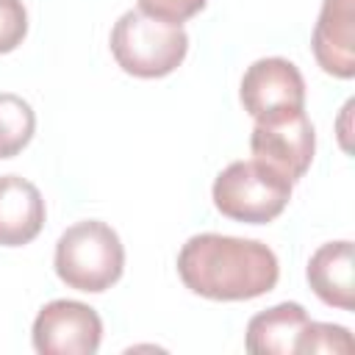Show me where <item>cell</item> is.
<instances>
[{
    "mask_svg": "<svg viewBox=\"0 0 355 355\" xmlns=\"http://www.w3.org/2000/svg\"><path fill=\"white\" fill-rule=\"evenodd\" d=\"M311 47L327 75H355V0H322Z\"/></svg>",
    "mask_w": 355,
    "mask_h": 355,
    "instance_id": "8",
    "label": "cell"
},
{
    "mask_svg": "<svg viewBox=\"0 0 355 355\" xmlns=\"http://www.w3.org/2000/svg\"><path fill=\"white\" fill-rule=\"evenodd\" d=\"M355 349V341L349 336L347 327L341 324H330V322H311L302 327L300 338H297V352L302 355H316V352H324V355H349Z\"/></svg>",
    "mask_w": 355,
    "mask_h": 355,
    "instance_id": "13",
    "label": "cell"
},
{
    "mask_svg": "<svg viewBox=\"0 0 355 355\" xmlns=\"http://www.w3.org/2000/svg\"><path fill=\"white\" fill-rule=\"evenodd\" d=\"M250 150L255 161L272 166L291 183L300 180L308 172L316 150V133L305 116V108L272 119H258L250 136Z\"/></svg>",
    "mask_w": 355,
    "mask_h": 355,
    "instance_id": "5",
    "label": "cell"
},
{
    "mask_svg": "<svg viewBox=\"0 0 355 355\" xmlns=\"http://www.w3.org/2000/svg\"><path fill=\"white\" fill-rule=\"evenodd\" d=\"M178 275L183 286L205 300L236 302L255 300L277 286V255L255 239L200 233L178 252Z\"/></svg>",
    "mask_w": 355,
    "mask_h": 355,
    "instance_id": "1",
    "label": "cell"
},
{
    "mask_svg": "<svg viewBox=\"0 0 355 355\" xmlns=\"http://www.w3.org/2000/svg\"><path fill=\"white\" fill-rule=\"evenodd\" d=\"M28 33V11L22 0H0V53H11Z\"/></svg>",
    "mask_w": 355,
    "mask_h": 355,
    "instance_id": "14",
    "label": "cell"
},
{
    "mask_svg": "<svg viewBox=\"0 0 355 355\" xmlns=\"http://www.w3.org/2000/svg\"><path fill=\"white\" fill-rule=\"evenodd\" d=\"M33 349L42 355H94L103 322L94 308L78 300H53L33 319Z\"/></svg>",
    "mask_w": 355,
    "mask_h": 355,
    "instance_id": "6",
    "label": "cell"
},
{
    "mask_svg": "<svg viewBox=\"0 0 355 355\" xmlns=\"http://www.w3.org/2000/svg\"><path fill=\"white\" fill-rule=\"evenodd\" d=\"M239 97L255 122L272 119L305 108V80L288 58H258L247 67Z\"/></svg>",
    "mask_w": 355,
    "mask_h": 355,
    "instance_id": "7",
    "label": "cell"
},
{
    "mask_svg": "<svg viewBox=\"0 0 355 355\" xmlns=\"http://www.w3.org/2000/svg\"><path fill=\"white\" fill-rule=\"evenodd\" d=\"M125 269V247L116 230L100 219L69 225L55 241V275L75 291L100 294Z\"/></svg>",
    "mask_w": 355,
    "mask_h": 355,
    "instance_id": "2",
    "label": "cell"
},
{
    "mask_svg": "<svg viewBox=\"0 0 355 355\" xmlns=\"http://www.w3.org/2000/svg\"><path fill=\"white\" fill-rule=\"evenodd\" d=\"M42 225H44V200L39 189L19 175H3L0 178V244L22 247L39 236Z\"/></svg>",
    "mask_w": 355,
    "mask_h": 355,
    "instance_id": "9",
    "label": "cell"
},
{
    "mask_svg": "<svg viewBox=\"0 0 355 355\" xmlns=\"http://www.w3.org/2000/svg\"><path fill=\"white\" fill-rule=\"evenodd\" d=\"M36 130V114L28 100L14 92H0V158H14L28 147Z\"/></svg>",
    "mask_w": 355,
    "mask_h": 355,
    "instance_id": "12",
    "label": "cell"
},
{
    "mask_svg": "<svg viewBox=\"0 0 355 355\" xmlns=\"http://www.w3.org/2000/svg\"><path fill=\"white\" fill-rule=\"evenodd\" d=\"M205 3L208 0H139V11L172 25H183L197 11H202Z\"/></svg>",
    "mask_w": 355,
    "mask_h": 355,
    "instance_id": "15",
    "label": "cell"
},
{
    "mask_svg": "<svg viewBox=\"0 0 355 355\" xmlns=\"http://www.w3.org/2000/svg\"><path fill=\"white\" fill-rule=\"evenodd\" d=\"M291 186L294 183L288 178L250 158L227 164L216 175L211 197L222 216L247 225H263L283 214L291 200Z\"/></svg>",
    "mask_w": 355,
    "mask_h": 355,
    "instance_id": "4",
    "label": "cell"
},
{
    "mask_svg": "<svg viewBox=\"0 0 355 355\" xmlns=\"http://www.w3.org/2000/svg\"><path fill=\"white\" fill-rule=\"evenodd\" d=\"M305 324L308 311L300 302H280L250 319L244 347L252 355H294Z\"/></svg>",
    "mask_w": 355,
    "mask_h": 355,
    "instance_id": "11",
    "label": "cell"
},
{
    "mask_svg": "<svg viewBox=\"0 0 355 355\" xmlns=\"http://www.w3.org/2000/svg\"><path fill=\"white\" fill-rule=\"evenodd\" d=\"M111 53L128 75L164 78L183 64L189 53V36L183 25H172L130 8L114 22Z\"/></svg>",
    "mask_w": 355,
    "mask_h": 355,
    "instance_id": "3",
    "label": "cell"
},
{
    "mask_svg": "<svg viewBox=\"0 0 355 355\" xmlns=\"http://www.w3.org/2000/svg\"><path fill=\"white\" fill-rule=\"evenodd\" d=\"M308 283L313 294L333 308L352 311L355 288H352V241H327L308 261Z\"/></svg>",
    "mask_w": 355,
    "mask_h": 355,
    "instance_id": "10",
    "label": "cell"
}]
</instances>
